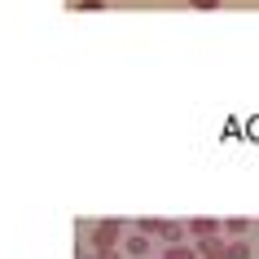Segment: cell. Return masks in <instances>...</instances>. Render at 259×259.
Listing matches in <instances>:
<instances>
[{"instance_id":"8992f818","label":"cell","mask_w":259,"mask_h":259,"mask_svg":"<svg viewBox=\"0 0 259 259\" xmlns=\"http://www.w3.org/2000/svg\"><path fill=\"white\" fill-rule=\"evenodd\" d=\"M163 259H198V250H193V246H180V242H171V250H167Z\"/></svg>"},{"instance_id":"52a82bcc","label":"cell","mask_w":259,"mask_h":259,"mask_svg":"<svg viewBox=\"0 0 259 259\" xmlns=\"http://www.w3.org/2000/svg\"><path fill=\"white\" fill-rule=\"evenodd\" d=\"M79 259H123V255L114 250V246H106V250H97V246H93V250H83Z\"/></svg>"},{"instance_id":"6da1fadb","label":"cell","mask_w":259,"mask_h":259,"mask_svg":"<svg viewBox=\"0 0 259 259\" xmlns=\"http://www.w3.org/2000/svg\"><path fill=\"white\" fill-rule=\"evenodd\" d=\"M137 229L141 233H158L163 242H180V237H185V224H176V220H158V215H145Z\"/></svg>"},{"instance_id":"ba28073f","label":"cell","mask_w":259,"mask_h":259,"mask_svg":"<svg viewBox=\"0 0 259 259\" xmlns=\"http://www.w3.org/2000/svg\"><path fill=\"white\" fill-rule=\"evenodd\" d=\"M220 229H229V233H246V229H250V220H220Z\"/></svg>"},{"instance_id":"9c48e42d","label":"cell","mask_w":259,"mask_h":259,"mask_svg":"<svg viewBox=\"0 0 259 259\" xmlns=\"http://www.w3.org/2000/svg\"><path fill=\"white\" fill-rule=\"evenodd\" d=\"M246 255H250V250H246V242H233V246H229V259H246Z\"/></svg>"},{"instance_id":"30bf717a","label":"cell","mask_w":259,"mask_h":259,"mask_svg":"<svg viewBox=\"0 0 259 259\" xmlns=\"http://www.w3.org/2000/svg\"><path fill=\"white\" fill-rule=\"evenodd\" d=\"M189 5H193V9H215L220 0H189Z\"/></svg>"},{"instance_id":"277c9868","label":"cell","mask_w":259,"mask_h":259,"mask_svg":"<svg viewBox=\"0 0 259 259\" xmlns=\"http://www.w3.org/2000/svg\"><path fill=\"white\" fill-rule=\"evenodd\" d=\"M198 259H229V246H224V237H202V246H198Z\"/></svg>"},{"instance_id":"7a4b0ae2","label":"cell","mask_w":259,"mask_h":259,"mask_svg":"<svg viewBox=\"0 0 259 259\" xmlns=\"http://www.w3.org/2000/svg\"><path fill=\"white\" fill-rule=\"evenodd\" d=\"M123 242V220H97L93 224V246L106 250V246H119Z\"/></svg>"},{"instance_id":"5b68a950","label":"cell","mask_w":259,"mask_h":259,"mask_svg":"<svg viewBox=\"0 0 259 259\" xmlns=\"http://www.w3.org/2000/svg\"><path fill=\"white\" fill-rule=\"evenodd\" d=\"M127 255H132V259H145V255H150V242H145V237H127Z\"/></svg>"},{"instance_id":"3957f363","label":"cell","mask_w":259,"mask_h":259,"mask_svg":"<svg viewBox=\"0 0 259 259\" xmlns=\"http://www.w3.org/2000/svg\"><path fill=\"white\" fill-rule=\"evenodd\" d=\"M185 233H193V237H198V242H202V237H215V233H220V220L193 215V220H185Z\"/></svg>"}]
</instances>
